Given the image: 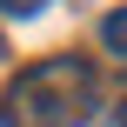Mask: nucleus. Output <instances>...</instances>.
<instances>
[{"mask_svg": "<svg viewBox=\"0 0 127 127\" xmlns=\"http://www.w3.org/2000/svg\"><path fill=\"white\" fill-rule=\"evenodd\" d=\"M94 107V67L80 54H47L20 67V80L0 94V127H80Z\"/></svg>", "mask_w": 127, "mask_h": 127, "instance_id": "f257e3e1", "label": "nucleus"}, {"mask_svg": "<svg viewBox=\"0 0 127 127\" xmlns=\"http://www.w3.org/2000/svg\"><path fill=\"white\" fill-rule=\"evenodd\" d=\"M100 47H107V54H127V7H114V13L100 20Z\"/></svg>", "mask_w": 127, "mask_h": 127, "instance_id": "f03ea898", "label": "nucleus"}, {"mask_svg": "<svg viewBox=\"0 0 127 127\" xmlns=\"http://www.w3.org/2000/svg\"><path fill=\"white\" fill-rule=\"evenodd\" d=\"M47 0H0V20H33Z\"/></svg>", "mask_w": 127, "mask_h": 127, "instance_id": "7ed1b4c3", "label": "nucleus"}, {"mask_svg": "<svg viewBox=\"0 0 127 127\" xmlns=\"http://www.w3.org/2000/svg\"><path fill=\"white\" fill-rule=\"evenodd\" d=\"M121 127H127V107H121Z\"/></svg>", "mask_w": 127, "mask_h": 127, "instance_id": "20e7f679", "label": "nucleus"}, {"mask_svg": "<svg viewBox=\"0 0 127 127\" xmlns=\"http://www.w3.org/2000/svg\"><path fill=\"white\" fill-rule=\"evenodd\" d=\"M0 54H7V47H0Z\"/></svg>", "mask_w": 127, "mask_h": 127, "instance_id": "39448f33", "label": "nucleus"}]
</instances>
